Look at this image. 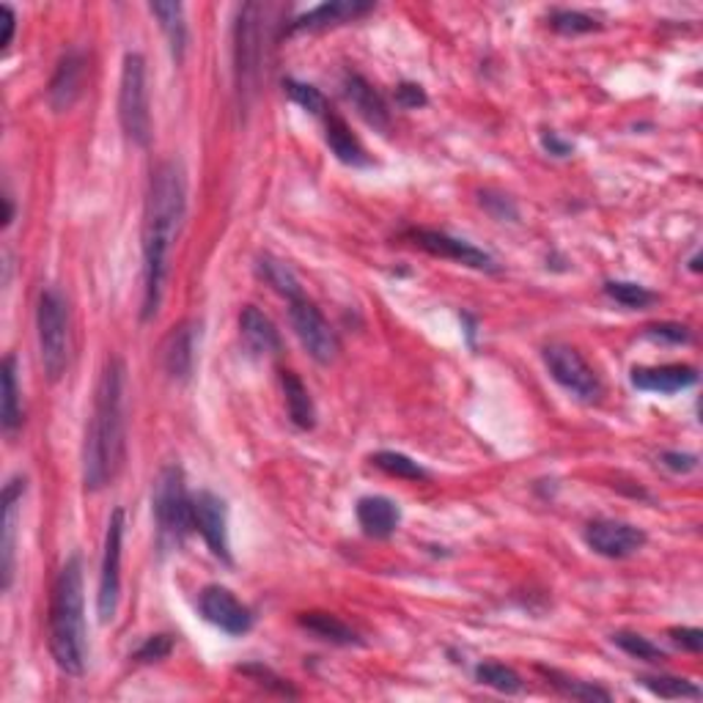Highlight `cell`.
I'll return each instance as SVG.
<instances>
[{
  "label": "cell",
  "mask_w": 703,
  "mask_h": 703,
  "mask_svg": "<svg viewBox=\"0 0 703 703\" xmlns=\"http://www.w3.org/2000/svg\"><path fill=\"white\" fill-rule=\"evenodd\" d=\"M188 215V184L182 165L168 159L152 174L143 212V322L157 317L163 303L168 256Z\"/></svg>",
  "instance_id": "6da1fadb"
},
{
  "label": "cell",
  "mask_w": 703,
  "mask_h": 703,
  "mask_svg": "<svg viewBox=\"0 0 703 703\" xmlns=\"http://www.w3.org/2000/svg\"><path fill=\"white\" fill-rule=\"evenodd\" d=\"M127 457V366L111 358L94 391L91 421L82 443V484L88 493L111 487Z\"/></svg>",
  "instance_id": "7a4b0ae2"
},
{
  "label": "cell",
  "mask_w": 703,
  "mask_h": 703,
  "mask_svg": "<svg viewBox=\"0 0 703 703\" xmlns=\"http://www.w3.org/2000/svg\"><path fill=\"white\" fill-rule=\"evenodd\" d=\"M50 654L64 674H86L88 627L80 555H72L55 577L50 599Z\"/></svg>",
  "instance_id": "3957f363"
},
{
  "label": "cell",
  "mask_w": 703,
  "mask_h": 703,
  "mask_svg": "<svg viewBox=\"0 0 703 703\" xmlns=\"http://www.w3.org/2000/svg\"><path fill=\"white\" fill-rule=\"evenodd\" d=\"M152 511L157 525V547L163 555L179 550L193 531V495L188 493L179 464H165L152 489Z\"/></svg>",
  "instance_id": "277c9868"
},
{
  "label": "cell",
  "mask_w": 703,
  "mask_h": 703,
  "mask_svg": "<svg viewBox=\"0 0 703 703\" xmlns=\"http://www.w3.org/2000/svg\"><path fill=\"white\" fill-rule=\"evenodd\" d=\"M36 333H39V358L50 382H59L69 369L72 330L69 305L61 289L48 286L36 305Z\"/></svg>",
  "instance_id": "5b68a950"
},
{
  "label": "cell",
  "mask_w": 703,
  "mask_h": 703,
  "mask_svg": "<svg viewBox=\"0 0 703 703\" xmlns=\"http://www.w3.org/2000/svg\"><path fill=\"white\" fill-rule=\"evenodd\" d=\"M118 122L129 143L146 149L152 143V111H149L146 61L141 53L124 55L118 86Z\"/></svg>",
  "instance_id": "8992f818"
},
{
  "label": "cell",
  "mask_w": 703,
  "mask_h": 703,
  "mask_svg": "<svg viewBox=\"0 0 703 703\" xmlns=\"http://www.w3.org/2000/svg\"><path fill=\"white\" fill-rule=\"evenodd\" d=\"M267 9L247 3L237 20V94L240 105H251L264 66V39H267Z\"/></svg>",
  "instance_id": "52a82bcc"
},
{
  "label": "cell",
  "mask_w": 703,
  "mask_h": 703,
  "mask_svg": "<svg viewBox=\"0 0 703 703\" xmlns=\"http://www.w3.org/2000/svg\"><path fill=\"white\" fill-rule=\"evenodd\" d=\"M289 322H292V330L299 338V344H303V349L308 352L317 363L330 366L338 358V333L330 328L324 314L319 311L311 299L303 297V294L289 299Z\"/></svg>",
  "instance_id": "ba28073f"
},
{
  "label": "cell",
  "mask_w": 703,
  "mask_h": 703,
  "mask_svg": "<svg viewBox=\"0 0 703 703\" xmlns=\"http://www.w3.org/2000/svg\"><path fill=\"white\" fill-rule=\"evenodd\" d=\"M545 366L552 380H555L563 391L572 393L575 399L586 401V405H593V401L602 399V382H599L597 371L588 366V360L583 358L575 346H545Z\"/></svg>",
  "instance_id": "9c48e42d"
},
{
  "label": "cell",
  "mask_w": 703,
  "mask_h": 703,
  "mask_svg": "<svg viewBox=\"0 0 703 703\" xmlns=\"http://www.w3.org/2000/svg\"><path fill=\"white\" fill-rule=\"evenodd\" d=\"M122 550H124V511L116 509L107 520L105 552H102L100 593H97V613L102 624L116 618L118 599H122Z\"/></svg>",
  "instance_id": "30bf717a"
},
{
  "label": "cell",
  "mask_w": 703,
  "mask_h": 703,
  "mask_svg": "<svg viewBox=\"0 0 703 703\" xmlns=\"http://www.w3.org/2000/svg\"><path fill=\"white\" fill-rule=\"evenodd\" d=\"M193 527L217 561L234 563L229 539V509H226V500L220 495L209 493V489L193 495Z\"/></svg>",
  "instance_id": "8fae6325"
},
{
  "label": "cell",
  "mask_w": 703,
  "mask_h": 703,
  "mask_svg": "<svg viewBox=\"0 0 703 703\" xmlns=\"http://www.w3.org/2000/svg\"><path fill=\"white\" fill-rule=\"evenodd\" d=\"M405 240H410L412 245L432 253V256L448 258V261L462 264V267H470V270H481V272L498 270V264H495V258L489 256L487 251H481V247H475L473 242L468 240H459V237L446 234V231L412 229L407 231Z\"/></svg>",
  "instance_id": "7c38bea8"
},
{
  "label": "cell",
  "mask_w": 703,
  "mask_h": 703,
  "mask_svg": "<svg viewBox=\"0 0 703 703\" xmlns=\"http://www.w3.org/2000/svg\"><path fill=\"white\" fill-rule=\"evenodd\" d=\"M199 610L212 627H217L220 632L231 635V638H242L253 629L256 615L247 604H242L229 588L223 586H206L199 597Z\"/></svg>",
  "instance_id": "4fadbf2b"
},
{
  "label": "cell",
  "mask_w": 703,
  "mask_h": 703,
  "mask_svg": "<svg viewBox=\"0 0 703 703\" xmlns=\"http://www.w3.org/2000/svg\"><path fill=\"white\" fill-rule=\"evenodd\" d=\"M646 541H649V536H646L643 527L622 520H597L586 527V545L597 555L610 558V561L638 555Z\"/></svg>",
  "instance_id": "5bb4252c"
},
{
  "label": "cell",
  "mask_w": 703,
  "mask_h": 703,
  "mask_svg": "<svg viewBox=\"0 0 703 703\" xmlns=\"http://www.w3.org/2000/svg\"><path fill=\"white\" fill-rule=\"evenodd\" d=\"M201 324L182 322L168 333L163 344V369L174 382H188L193 376L195 360H199Z\"/></svg>",
  "instance_id": "9a60e30c"
},
{
  "label": "cell",
  "mask_w": 703,
  "mask_h": 703,
  "mask_svg": "<svg viewBox=\"0 0 703 703\" xmlns=\"http://www.w3.org/2000/svg\"><path fill=\"white\" fill-rule=\"evenodd\" d=\"M25 478L14 475L3 487V539H0V572H3V591L12 588L14 580V550H17V522L23 506Z\"/></svg>",
  "instance_id": "2e32d148"
},
{
  "label": "cell",
  "mask_w": 703,
  "mask_h": 703,
  "mask_svg": "<svg viewBox=\"0 0 703 703\" xmlns=\"http://www.w3.org/2000/svg\"><path fill=\"white\" fill-rule=\"evenodd\" d=\"M82 82H86V55L80 50H69L61 55L59 66L53 72V80L48 86V100L55 113H64L80 100Z\"/></svg>",
  "instance_id": "e0dca14e"
},
{
  "label": "cell",
  "mask_w": 703,
  "mask_h": 703,
  "mask_svg": "<svg viewBox=\"0 0 703 703\" xmlns=\"http://www.w3.org/2000/svg\"><path fill=\"white\" fill-rule=\"evenodd\" d=\"M632 385L646 393H660V396H674L698 385V369L690 363H665V366H638L629 374Z\"/></svg>",
  "instance_id": "ac0fdd59"
},
{
  "label": "cell",
  "mask_w": 703,
  "mask_h": 703,
  "mask_svg": "<svg viewBox=\"0 0 703 703\" xmlns=\"http://www.w3.org/2000/svg\"><path fill=\"white\" fill-rule=\"evenodd\" d=\"M341 88H344L346 102L355 107V113H358L369 127L380 129V132H387V129H391V111H387L380 91H376L363 75H358V72H346L344 80H341Z\"/></svg>",
  "instance_id": "d6986e66"
},
{
  "label": "cell",
  "mask_w": 703,
  "mask_h": 703,
  "mask_svg": "<svg viewBox=\"0 0 703 703\" xmlns=\"http://www.w3.org/2000/svg\"><path fill=\"white\" fill-rule=\"evenodd\" d=\"M371 9H374V3H360V0H333V3H319V7L311 9V12L294 17L292 23L286 25L283 34L292 36V34H299V30H324V28H335V25L355 23L358 17L369 14Z\"/></svg>",
  "instance_id": "ffe728a7"
},
{
  "label": "cell",
  "mask_w": 703,
  "mask_h": 703,
  "mask_svg": "<svg viewBox=\"0 0 703 703\" xmlns=\"http://www.w3.org/2000/svg\"><path fill=\"white\" fill-rule=\"evenodd\" d=\"M358 525L363 527V534L369 539H391L399 531L401 509L396 500L385 498V495H366L358 500Z\"/></svg>",
  "instance_id": "44dd1931"
},
{
  "label": "cell",
  "mask_w": 703,
  "mask_h": 703,
  "mask_svg": "<svg viewBox=\"0 0 703 703\" xmlns=\"http://www.w3.org/2000/svg\"><path fill=\"white\" fill-rule=\"evenodd\" d=\"M240 333L247 349L253 355H278L283 346L281 333H278L276 322L264 311H258L256 305H247L240 314Z\"/></svg>",
  "instance_id": "7402d4cb"
},
{
  "label": "cell",
  "mask_w": 703,
  "mask_h": 703,
  "mask_svg": "<svg viewBox=\"0 0 703 703\" xmlns=\"http://www.w3.org/2000/svg\"><path fill=\"white\" fill-rule=\"evenodd\" d=\"M322 122H324V141H328L330 152H333L344 165H352V168H366V165H369V154H366L363 143L358 141V136L349 129V124L344 122V116H338V113L330 107V113L322 118Z\"/></svg>",
  "instance_id": "603a6c76"
},
{
  "label": "cell",
  "mask_w": 703,
  "mask_h": 703,
  "mask_svg": "<svg viewBox=\"0 0 703 703\" xmlns=\"http://www.w3.org/2000/svg\"><path fill=\"white\" fill-rule=\"evenodd\" d=\"M149 12L154 14V20H157L159 28H163L174 61L176 64H182L184 53H188V41H190L188 20H184V7L182 3H174V0H168V3H149Z\"/></svg>",
  "instance_id": "cb8c5ba5"
},
{
  "label": "cell",
  "mask_w": 703,
  "mask_h": 703,
  "mask_svg": "<svg viewBox=\"0 0 703 703\" xmlns=\"http://www.w3.org/2000/svg\"><path fill=\"white\" fill-rule=\"evenodd\" d=\"M281 385L283 396H286L289 421L297 429H303V432L317 426V407H314L311 393H308L305 382L294 371H281Z\"/></svg>",
  "instance_id": "d4e9b609"
},
{
  "label": "cell",
  "mask_w": 703,
  "mask_h": 703,
  "mask_svg": "<svg viewBox=\"0 0 703 703\" xmlns=\"http://www.w3.org/2000/svg\"><path fill=\"white\" fill-rule=\"evenodd\" d=\"M299 627L308 629V632L317 635L319 640H324V643H333V646H360L363 640H360V635L355 632V629L349 627V624H344L338 618V615L333 613H303L297 618Z\"/></svg>",
  "instance_id": "484cf974"
},
{
  "label": "cell",
  "mask_w": 703,
  "mask_h": 703,
  "mask_svg": "<svg viewBox=\"0 0 703 703\" xmlns=\"http://www.w3.org/2000/svg\"><path fill=\"white\" fill-rule=\"evenodd\" d=\"M0 423H3L7 434H14L23 426V399H20L17 358L14 355H7V360H3V412H0Z\"/></svg>",
  "instance_id": "4316f807"
},
{
  "label": "cell",
  "mask_w": 703,
  "mask_h": 703,
  "mask_svg": "<svg viewBox=\"0 0 703 703\" xmlns=\"http://www.w3.org/2000/svg\"><path fill=\"white\" fill-rule=\"evenodd\" d=\"M258 276L267 281V286H272L278 294H283L286 299L299 297V294H303L297 276H294L292 267H289L286 261H281V258H276V256L258 258Z\"/></svg>",
  "instance_id": "83f0119b"
},
{
  "label": "cell",
  "mask_w": 703,
  "mask_h": 703,
  "mask_svg": "<svg viewBox=\"0 0 703 703\" xmlns=\"http://www.w3.org/2000/svg\"><path fill=\"white\" fill-rule=\"evenodd\" d=\"M640 687L651 692L656 698H665V701H679V698H701V687L692 685V681L681 679V676H665V674H651L640 676Z\"/></svg>",
  "instance_id": "f1b7e54d"
},
{
  "label": "cell",
  "mask_w": 703,
  "mask_h": 703,
  "mask_svg": "<svg viewBox=\"0 0 703 703\" xmlns=\"http://www.w3.org/2000/svg\"><path fill=\"white\" fill-rule=\"evenodd\" d=\"M371 462H374V468H380L382 473L393 475V478H405V481L429 478V470L423 468L421 462H416V459L399 451H376L374 457H371Z\"/></svg>",
  "instance_id": "f546056e"
},
{
  "label": "cell",
  "mask_w": 703,
  "mask_h": 703,
  "mask_svg": "<svg viewBox=\"0 0 703 703\" xmlns=\"http://www.w3.org/2000/svg\"><path fill=\"white\" fill-rule=\"evenodd\" d=\"M283 91L289 94V100L297 102L305 113H311V116L317 118H324L330 113V107H333L328 102V97H324L317 86H311V82L283 77Z\"/></svg>",
  "instance_id": "4dcf8cb0"
},
{
  "label": "cell",
  "mask_w": 703,
  "mask_h": 703,
  "mask_svg": "<svg viewBox=\"0 0 703 703\" xmlns=\"http://www.w3.org/2000/svg\"><path fill=\"white\" fill-rule=\"evenodd\" d=\"M475 681L484 687H493L498 692H506V695H516L522 690V676L503 663L475 665Z\"/></svg>",
  "instance_id": "1f68e13d"
},
{
  "label": "cell",
  "mask_w": 703,
  "mask_h": 703,
  "mask_svg": "<svg viewBox=\"0 0 703 703\" xmlns=\"http://www.w3.org/2000/svg\"><path fill=\"white\" fill-rule=\"evenodd\" d=\"M541 674H545L547 679H550V685L558 687L566 698H575V701H599V703L613 701V695H610L604 687L593 685V681L568 679V676L558 674V670H545V668H541Z\"/></svg>",
  "instance_id": "d6a6232c"
},
{
  "label": "cell",
  "mask_w": 703,
  "mask_h": 703,
  "mask_svg": "<svg viewBox=\"0 0 703 703\" xmlns=\"http://www.w3.org/2000/svg\"><path fill=\"white\" fill-rule=\"evenodd\" d=\"M604 294H608L613 303L629 308V311L649 308L651 303H656V292H651V289L640 286V283H632V281H608L604 283Z\"/></svg>",
  "instance_id": "836d02e7"
},
{
  "label": "cell",
  "mask_w": 703,
  "mask_h": 703,
  "mask_svg": "<svg viewBox=\"0 0 703 703\" xmlns=\"http://www.w3.org/2000/svg\"><path fill=\"white\" fill-rule=\"evenodd\" d=\"M610 640H613V643L618 646L622 651H627L629 656H635V660H643V663L660 665L668 660V654H665L660 646L651 643L649 638H643V635H638V632H615Z\"/></svg>",
  "instance_id": "e575fe53"
},
{
  "label": "cell",
  "mask_w": 703,
  "mask_h": 703,
  "mask_svg": "<svg viewBox=\"0 0 703 703\" xmlns=\"http://www.w3.org/2000/svg\"><path fill=\"white\" fill-rule=\"evenodd\" d=\"M550 25L558 30V34H566V36H577V34H591V30H599L602 28V23H599L597 17H591V14L586 12H577V9H555V12H550Z\"/></svg>",
  "instance_id": "d590c367"
},
{
  "label": "cell",
  "mask_w": 703,
  "mask_h": 703,
  "mask_svg": "<svg viewBox=\"0 0 703 703\" xmlns=\"http://www.w3.org/2000/svg\"><path fill=\"white\" fill-rule=\"evenodd\" d=\"M478 204L484 206L493 220L498 223H514L516 217H520V209H516L514 199H509L506 193H495V190H481L478 193Z\"/></svg>",
  "instance_id": "8d00e7d4"
},
{
  "label": "cell",
  "mask_w": 703,
  "mask_h": 703,
  "mask_svg": "<svg viewBox=\"0 0 703 703\" xmlns=\"http://www.w3.org/2000/svg\"><path fill=\"white\" fill-rule=\"evenodd\" d=\"M170 651H174V638H170V635H152V638L143 640V646L132 654V660L143 665L159 663V660H165Z\"/></svg>",
  "instance_id": "74e56055"
},
{
  "label": "cell",
  "mask_w": 703,
  "mask_h": 703,
  "mask_svg": "<svg viewBox=\"0 0 703 703\" xmlns=\"http://www.w3.org/2000/svg\"><path fill=\"white\" fill-rule=\"evenodd\" d=\"M240 674L251 676V679L256 681V685L270 687V690L281 692V695L297 698V690H294V687L289 685L286 679H281V676H276L270 668H264V665H245V668H240Z\"/></svg>",
  "instance_id": "f35d334b"
},
{
  "label": "cell",
  "mask_w": 703,
  "mask_h": 703,
  "mask_svg": "<svg viewBox=\"0 0 703 703\" xmlns=\"http://www.w3.org/2000/svg\"><path fill=\"white\" fill-rule=\"evenodd\" d=\"M646 335L654 341H665V344H690L692 341V330L687 324L679 322H660V324H649L646 328Z\"/></svg>",
  "instance_id": "ab89813d"
},
{
  "label": "cell",
  "mask_w": 703,
  "mask_h": 703,
  "mask_svg": "<svg viewBox=\"0 0 703 703\" xmlns=\"http://www.w3.org/2000/svg\"><path fill=\"white\" fill-rule=\"evenodd\" d=\"M396 105L405 107V111H418V107L429 105V97L418 82H401V86H396Z\"/></svg>",
  "instance_id": "60d3db41"
},
{
  "label": "cell",
  "mask_w": 703,
  "mask_h": 703,
  "mask_svg": "<svg viewBox=\"0 0 703 703\" xmlns=\"http://www.w3.org/2000/svg\"><path fill=\"white\" fill-rule=\"evenodd\" d=\"M660 462H663V468H668L670 473H679V475H687V473H692V470H698L695 453L665 451L663 457H660Z\"/></svg>",
  "instance_id": "b9f144b4"
},
{
  "label": "cell",
  "mask_w": 703,
  "mask_h": 703,
  "mask_svg": "<svg viewBox=\"0 0 703 703\" xmlns=\"http://www.w3.org/2000/svg\"><path fill=\"white\" fill-rule=\"evenodd\" d=\"M670 638H674L676 646L692 651V654H698L703 649V632L698 627H674L670 629Z\"/></svg>",
  "instance_id": "7bdbcfd3"
},
{
  "label": "cell",
  "mask_w": 703,
  "mask_h": 703,
  "mask_svg": "<svg viewBox=\"0 0 703 703\" xmlns=\"http://www.w3.org/2000/svg\"><path fill=\"white\" fill-rule=\"evenodd\" d=\"M541 149H545L550 157H558V159H566L575 154V146H572L566 138L558 136V132H550V129H547V132H541Z\"/></svg>",
  "instance_id": "ee69618b"
},
{
  "label": "cell",
  "mask_w": 703,
  "mask_h": 703,
  "mask_svg": "<svg viewBox=\"0 0 703 703\" xmlns=\"http://www.w3.org/2000/svg\"><path fill=\"white\" fill-rule=\"evenodd\" d=\"M0 14H3V23H7V39H3V48H9L14 39V23H17V17H14V9L12 7H0Z\"/></svg>",
  "instance_id": "f6af8a7d"
},
{
  "label": "cell",
  "mask_w": 703,
  "mask_h": 703,
  "mask_svg": "<svg viewBox=\"0 0 703 703\" xmlns=\"http://www.w3.org/2000/svg\"><path fill=\"white\" fill-rule=\"evenodd\" d=\"M3 201H7V220H3V226H9L14 220V199L7 193V199Z\"/></svg>",
  "instance_id": "bcb514c9"
}]
</instances>
